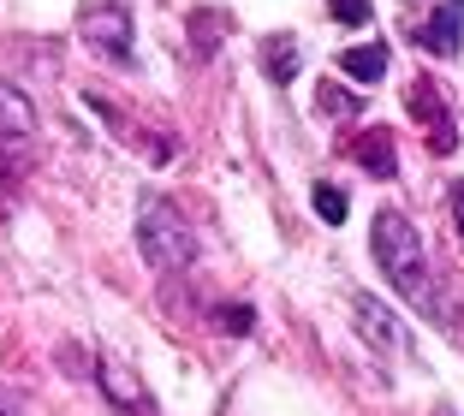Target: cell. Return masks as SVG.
Instances as JSON below:
<instances>
[{
  "instance_id": "14",
  "label": "cell",
  "mask_w": 464,
  "mask_h": 416,
  "mask_svg": "<svg viewBox=\"0 0 464 416\" xmlns=\"http://www.w3.org/2000/svg\"><path fill=\"white\" fill-rule=\"evenodd\" d=\"M452 197H459V232H464V185H459V190H452Z\"/></svg>"
},
{
  "instance_id": "11",
  "label": "cell",
  "mask_w": 464,
  "mask_h": 416,
  "mask_svg": "<svg viewBox=\"0 0 464 416\" xmlns=\"http://www.w3.org/2000/svg\"><path fill=\"white\" fill-rule=\"evenodd\" d=\"M315 215L328 220V227H340V220H345V190H334V185H315Z\"/></svg>"
},
{
  "instance_id": "4",
  "label": "cell",
  "mask_w": 464,
  "mask_h": 416,
  "mask_svg": "<svg viewBox=\"0 0 464 416\" xmlns=\"http://www.w3.org/2000/svg\"><path fill=\"white\" fill-rule=\"evenodd\" d=\"M36 131V108H30V95L18 83L0 78V143H24Z\"/></svg>"
},
{
  "instance_id": "12",
  "label": "cell",
  "mask_w": 464,
  "mask_h": 416,
  "mask_svg": "<svg viewBox=\"0 0 464 416\" xmlns=\"http://www.w3.org/2000/svg\"><path fill=\"white\" fill-rule=\"evenodd\" d=\"M328 13L340 24H369V0H328Z\"/></svg>"
},
{
  "instance_id": "10",
  "label": "cell",
  "mask_w": 464,
  "mask_h": 416,
  "mask_svg": "<svg viewBox=\"0 0 464 416\" xmlns=\"http://www.w3.org/2000/svg\"><path fill=\"white\" fill-rule=\"evenodd\" d=\"M262 66H268L274 83H292V78H298V42H292V36H268V42H262Z\"/></svg>"
},
{
  "instance_id": "7",
  "label": "cell",
  "mask_w": 464,
  "mask_h": 416,
  "mask_svg": "<svg viewBox=\"0 0 464 416\" xmlns=\"http://www.w3.org/2000/svg\"><path fill=\"white\" fill-rule=\"evenodd\" d=\"M102 387H108V399L113 404H125V411H150V392H143V381L131 375V363H120V357H108L102 363Z\"/></svg>"
},
{
  "instance_id": "6",
  "label": "cell",
  "mask_w": 464,
  "mask_h": 416,
  "mask_svg": "<svg viewBox=\"0 0 464 416\" xmlns=\"http://www.w3.org/2000/svg\"><path fill=\"white\" fill-rule=\"evenodd\" d=\"M83 36H90V48H102V54H131V18H125L120 6H108V13H90Z\"/></svg>"
},
{
  "instance_id": "9",
  "label": "cell",
  "mask_w": 464,
  "mask_h": 416,
  "mask_svg": "<svg viewBox=\"0 0 464 416\" xmlns=\"http://www.w3.org/2000/svg\"><path fill=\"white\" fill-rule=\"evenodd\" d=\"M357 161H363L375 179H393V137H387L382 125H369V131L357 137Z\"/></svg>"
},
{
  "instance_id": "8",
  "label": "cell",
  "mask_w": 464,
  "mask_h": 416,
  "mask_svg": "<svg viewBox=\"0 0 464 416\" xmlns=\"http://www.w3.org/2000/svg\"><path fill=\"white\" fill-rule=\"evenodd\" d=\"M340 72H345V78H357V83H382L387 78V48H382V42L345 48V54H340Z\"/></svg>"
},
{
  "instance_id": "3",
  "label": "cell",
  "mask_w": 464,
  "mask_h": 416,
  "mask_svg": "<svg viewBox=\"0 0 464 416\" xmlns=\"http://www.w3.org/2000/svg\"><path fill=\"white\" fill-rule=\"evenodd\" d=\"M352 322H357V334H363V339H369L375 351H393V357L405 351V327L393 322V309H387L382 297L357 292V297H352Z\"/></svg>"
},
{
  "instance_id": "2",
  "label": "cell",
  "mask_w": 464,
  "mask_h": 416,
  "mask_svg": "<svg viewBox=\"0 0 464 416\" xmlns=\"http://www.w3.org/2000/svg\"><path fill=\"white\" fill-rule=\"evenodd\" d=\"M137 244H143V256H150V268H161V274L185 268V262L197 256L191 227H185L161 197H143V208H137Z\"/></svg>"
},
{
  "instance_id": "5",
  "label": "cell",
  "mask_w": 464,
  "mask_h": 416,
  "mask_svg": "<svg viewBox=\"0 0 464 416\" xmlns=\"http://www.w3.org/2000/svg\"><path fill=\"white\" fill-rule=\"evenodd\" d=\"M459 24H464V0H440L423 24V48L429 54H459V42H464Z\"/></svg>"
},
{
  "instance_id": "13",
  "label": "cell",
  "mask_w": 464,
  "mask_h": 416,
  "mask_svg": "<svg viewBox=\"0 0 464 416\" xmlns=\"http://www.w3.org/2000/svg\"><path fill=\"white\" fill-rule=\"evenodd\" d=\"M220 315H227V327H232V334H250V309H245V304H232V309H220Z\"/></svg>"
},
{
  "instance_id": "1",
  "label": "cell",
  "mask_w": 464,
  "mask_h": 416,
  "mask_svg": "<svg viewBox=\"0 0 464 416\" xmlns=\"http://www.w3.org/2000/svg\"><path fill=\"white\" fill-rule=\"evenodd\" d=\"M369 244H375V262L387 268V280L399 285L405 297H423V244L411 232V220L399 208H382L369 220Z\"/></svg>"
}]
</instances>
